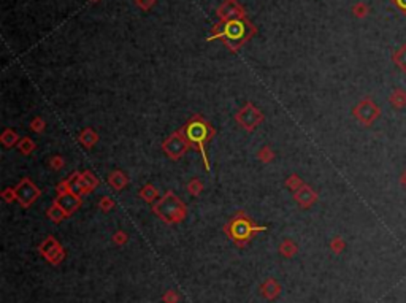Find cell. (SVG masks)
<instances>
[{
    "label": "cell",
    "instance_id": "1",
    "mask_svg": "<svg viewBox=\"0 0 406 303\" xmlns=\"http://www.w3.org/2000/svg\"><path fill=\"white\" fill-rule=\"evenodd\" d=\"M153 213L165 224H178L186 219L187 208L173 191L165 192L159 200L153 203Z\"/></svg>",
    "mask_w": 406,
    "mask_h": 303
},
{
    "label": "cell",
    "instance_id": "2",
    "mask_svg": "<svg viewBox=\"0 0 406 303\" xmlns=\"http://www.w3.org/2000/svg\"><path fill=\"white\" fill-rule=\"evenodd\" d=\"M183 129H184L186 137L189 138V141H191V145H195L199 148L200 154L203 157V162H205L206 170H209V161L206 157L205 145L214 137L216 130L211 127V124H209L208 121H205L200 116H194Z\"/></svg>",
    "mask_w": 406,
    "mask_h": 303
},
{
    "label": "cell",
    "instance_id": "3",
    "mask_svg": "<svg viewBox=\"0 0 406 303\" xmlns=\"http://www.w3.org/2000/svg\"><path fill=\"white\" fill-rule=\"evenodd\" d=\"M262 230H265V227L254 225V222L246 215H237L225 225V233H227L232 240H235L238 245L244 243L255 232H262Z\"/></svg>",
    "mask_w": 406,
    "mask_h": 303
},
{
    "label": "cell",
    "instance_id": "4",
    "mask_svg": "<svg viewBox=\"0 0 406 303\" xmlns=\"http://www.w3.org/2000/svg\"><path fill=\"white\" fill-rule=\"evenodd\" d=\"M381 108L371 97H364L354 108H352V115L359 121L364 127L373 126L376 121L381 118Z\"/></svg>",
    "mask_w": 406,
    "mask_h": 303
},
{
    "label": "cell",
    "instance_id": "5",
    "mask_svg": "<svg viewBox=\"0 0 406 303\" xmlns=\"http://www.w3.org/2000/svg\"><path fill=\"white\" fill-rule=\"evenodd\" d=\"M189 148H191V141L186 137L184 129L173 132L170 137L162 143V151L165 153V156L171 159V161L181 159L187 153Z\"/></svg>",
    "mask_w": 406,
    "mask_h": 303
},
{
    "label": "cell",
    "instance_id": "6",
    "mask_svg": "<svg viewBox=\"0 0 406 303\" xmlns=\"http://www.w3.org/2000/svg\"><path fill=\"white\" fill-rule=\"evenodd\" d=\"M237 123L242 126L244 130L252 132L255 127H259L264 123V113H262L254 103L247 102L244 107L237 113Z\"/></svg>",
    "mask_w": 406,
    "mask_h": 303
},
{
    "label": "cell",
    "instance_id": "7",
    "mask_svg": "<svg viewBox=\"0 0 406 303\" xmlns=\"http://www.w3.org/2000/svg\"><path fill=\"white\" fill-rule=\"evenodd\" d=\"M14 192H16V200L21 203L22 208H31L32 203L41 195V191L32 183L31 178H22L18 186L14 187Z\"/></svg>",
    "mask_w": 406,
    "mask_h": 303
},
{
    "label": "cell",
    "instance_id": "8",
    "mask_svg": "<svg viewBox=\"0 0 406 303\" xmlns=\"http://www.w3.org/2000/svg\"><path fill=\"white\" fill-rule=\"evenodd\" d=\"M41 256L46 259L48 262H51L52 265H57L64 260L65 257V251L64 248L59 245V241L54 237H48L43 243L39 246Z\"/></svg>",
    "mask_w": 406,
    "mask_h": 303
},
{
    "label": "cell",
    "instance_id": "9",
    "mask_svg": "<svg viewBox=\"0 0 406 303\" xmlns=\"http://www.w3.org/2000/svg\"><path fill=\"white\" fill-rule=\"evenodd\" d=\"M54 203H57L67 215L72 216L73 213H77V210L81 207V197L73 194L72 191H67L62 194H57V199Z\"/></svg>",
    "mask_w": 406,
    "mask_h": 303
},
{
    "label": "cell",
    "instance_id": "10",
    "mask_svg": "<svg viewBox=\"0 0 406 303\" xmlns=\"http://www.w3.org/2000/svg\"><path fill=\"white\" fill-rule=\"evenodd\" d=\"M294 199L298 203L300 208H311L314 203L319 200V195L311 186L303 184L298 191L294 192Z\"/></svg>",
    "mask_w": 406,
    "mask_h": 303
},
{
    "label": "cell",
    "instance_id": "11",
    "mask_svg": "<svg viewBox=\"0 0 406 303\" xmlns=\"http://www.w3.org/2000/svg\"><path fill=\"white\" fill-rule=\"evenodd\" d=\"M224 35L227 37V42L234 43L232 48H237V44L243 42L244 37V24L242 21H230L227 26H225Z\"/></svg>",
    "mask_w": 406,
    "mask_h": 303
},
{
    "label": "cell",
    "instance_id": "12",
    "mask_svg": "<svg viewBox=\"0 0 406 303\" xmlns=\"http://www.w3.org/2000/svg\"><path fill=\"white\" fill-rule=\"evenodd\" d=\"M260 291H262V295H264L265 299H268V300H275V299L278 297V295H280V292H281V286L276 283V279L268 278L267 281L262 283Z\"/></svg>",
    "mask_w": 406,
    "mask_h": 303
},
{
    "label": "cell",
    "instance_id": "13",
    "mask_svg": "<svg viewBox=\"0 0 406 303\" xmlns=\"http://www.w3.org/2000/svg\"><path fill=\"white\" fill-rule=\"evenodd\" d=\"M389 103H390V107L397 111L405 110L406 108V90L402 87L394 89L389 95Z\"/></svg>",
    "mask_w": 406,
    "mask_h": 303
},
{
    "label": "cell",
    "instance_id": "14",
    "mask_svg": "<svg viewBox=\"0 0 406 303\" xmlns=\"http://www.w3.org/2000/svg\"><path fill=\"white\" fill-rule=\"evenodd\" d=\"M78 141L86 149H91L97 145V141H99V135H97V132L94 130V129L86 127V129H82L81 133L78 135Z\"/></svg>",
    "mask_w": 406,
    "mask_h": 303
},
{
    "label": "cell",
    "instance_id": "15",
    "mask_svg": "<svg viewBox=\"0 0 406 303\" xmlns=\"http://www.w3.org/2000/svg\"><path fill=\"white\" fill-rule=\"evenodd\" d=\"M108 184L113 189H116V191H122V189L127 184H129V178H127V175H125L124 172L115 170V172H111L110 175H108Z\"/></svg>",
    "mask_w": 406,
    "mask_h": 303
},
{
    "label": "cell",
    "instance_id": "16",
    "mask_svg": "<svg viewBox=\"0 0 406 303\" xmlns=\"http://www.w3.org/2000/svg\"><path fill=\"white\" fill-rule=\"evenodd\" d=\"M138 197H141L143 200L148 202V203H156L157 200L161 199L159 197V191H157V187L153 186V184H145L138 192Z\"/></svg>",
    "mask_w": 406,
    "mask_h": 303
},
{
    "label": "cell",
    "instance_id": "17",
    "mask_svg": "<svg viewBox=\"0 0 406 303\" xmlns=\"http://www.w3.org/2000/svg\"><path fill=\"white\" fill-rule=\"evenodd\" d=\"M392 62L395 64L398 70H402L406 75V43L402 44L392 54Z\"/></svg>",
    "mask_w": 406,
    "mask_h": 303
},
{
    "label": "cell",
    "instance_id": "18",
    "mask_svg": "<svg viewBox=\"0 0 406 303\" xmlns=\"http://www.w3.org/2000/svg\"><path fill=\"white\" fill-rule=\"evenodd\" d=\"M19 135L13 130V129H5L2 132V137H0V141H2V145L5 148H13L14 145H18L19 143Z\"/></svg>",
    "mask_w": 406,
    "mask_h": 303
},
{
    "label": "cell",
    "instance_id": "19",
    "mask_svg": "<svg viewBox=\"0 0 406 303\" xmlns=\"http://www.w3.org/2000/svg\"><path fill=\"white\" fill-rule=\"evenodd\" d=\"M46 215L52 222H61V221H64L65 217H69V215H67L65 211L57 205V203H54V205L46 211Z\"/></svg>",
    "mask_w": 406,
    "mask_h": 303
},
{
    "label": "cell",
    "instance_id": "20",
    "mask_svg": "<svg viewBox=\"0 0 406 303\" xmlns=\"http://www.w3.org/2000/svg\"><path fill=\"white\" fill-rule=\"evenodd\" d=\"M297 251H298V246H297L292 240H284L283 243L280 245V253H281L284 257H292V256H295Z\"/></svg>",
    "mask_w": 406,
    "mask_h": 303
},
{
    "label": "cell",
    "instance_id": "21",
    "mask_svg": "<svg viewBox=\"0 0 406 303\" xmlns=\"http://www.w3.org/2000/svg\"><path fill=\"white\" fill-rule=\"evenodd\" d=\"M18 149L21 151L22 154H32V151L35 149V143L32 138H29V137H24V138H21L19 143H18Z\"/></svg>",
    "mask_w": 406,
    "mask_h": 303
},
{
    "label": "cell",
    "instance_id": "22",
    "mask_svg": "<svg viewBox=\"0 0 406 303\" xmlns=\"http://www.w3.org/2000/svg\"><path fill=\"white\" fill-rule=\"evenodd\" d=\"M257 159L262 162V164H270V162H273L275 161V153H273V149L270 148V146H264V148H260L259 149V153H257Z\"/></svg>",
    "mask_w": 406,
    "mask_h": 303
},
{
    "label": "cell",
    "instance_id": "23",
    "mask_svg": "<svg viewBox=\"0 0 406 303\" xmlns=\"http://www.w3.org/2000/svg\"><path fill=\"white\" fill-rule=\"evenodd\" d=\"M305 183H303V179L300 178L298 175H290L287 179H285V187L290 189V191H298L300 187H302Z\"/></svg>",
    "mask_w": 406,
    "mask_h": 303
},
{
    "label": "cell",
    "instance_id": "24",
    "mask_svg": "<svg viewBox=\"0 0 406 303\" xmlns=\"http://www.w3.org/2000/svg\"><path fill=\"white\" fill-rule=\"evenodd\" d=\"M202 191H203V183H202V181H200L199 178L192 179L191 183L187 184V192H189L191 195H194V197L200 195V194H202Z\"/></svg>",
    "mask_w": 406,
    "mask_h": 303
},
{
    "label": "cell",
    "instance_id": "25",
    "mask_svg": "<svg viewBox=\"0 0 406 303\" xmlns=\"http://www.w3.org/2000/svg\"><path fill=\"white\" fill-rule=\"evenodd\" d=\"M344 248H346V243H344V240L341 237H335L332 241H330V249H332L335 254L343 253Z\"/></svg>",
    "mask_w": 406,
    "mask_h": 303
},
{
    "label": "cell",
    "instance_id": "26",
    "mask_svg": "<svg viewBox=\"0 0 406 303\" xmlns=\"http://www.w3.org/2000/svg\"><path fill=\"white\" fill-rule=\"evenodd\" d=\"M99 208L102 211H105V213H108V211H111L113 208H115V202H113L111 197L105 195V197H102V199L99 200Z\"/></svg>",
    "mask_w": 406,
    "mask_h": 303
},
{
    "label": "cell",
    "instance_id": "27",
    "mask_svg": "<svg viewBox=\"0 0 406 303\" xmlns=\"http://www.w3.org/2000/svg\"><path fill=\"white\" fill-rule=\"evenodd\" d=\"M31 129L35 133H41L44 132V129H46V123H44L43 118H34L31 123Z\"/></svg>",
    "mask_w": 406,
    "mask_h": 303
},
{
    "label": "cell",
    "instance_id": "28",
    "mask_svg": "<svg viewBox=\"0 0 406 303\" xmlns=\"http://www.w3.org/2000/svg\"><path fill=\"white\" fill-rule=\"evenodd\" d=\"M352 13H354L357 18H365L366 14H368V6H366V3H362V2L356 3L354 6H352Z\"/></svg>",
    "mask_w": 406,
    "mask_h": 303
},
{
    "label": "cell",
    "instance_id": "29",
    "mask_svg": "<svg viewBox=\"0 0 406 303\" xmlns=\"http://www.w3.org/2000/svg\"><path fill=\"white\" fill-rule=\"evenodd\" d=\"M64 164H65V161H64L62 156H52L49 159V167L52 170H61L64 167Z\"/></svg>",
    "mask_w": 406,
    "mask_h": 303
},
{
    "label": "cell",
    "instance_id": "30",
    "mask_svg": "<svg viewBox=\"0 0 406 303\" xmlns=\"http://www.w3.org/2000/svg\"><path fill=\"white\" fill-rule=\"evenodd\" d=\"M2 199H3L6 203H13L14 200H16V192H14V189H13V187H6V189H3Z\"/></svg>",
    "mask_w": 406,
    "mask_h": 303
},
{
    "label": "cell",
    "instance_id": "31",
    "mask_svg": "<svg viewBox=\"0 0 406 303\" xmlns=\"http://www.w3.org/2000/svg\"><path fill=\"white\" fill-rule=\"evenodd\" d=\"M127 240H129V235H127L124 230H118L115 235H113V241H115L116 245H124V243H127Z\"/></svg>",
    "mask_w": 406,
    "mask_h": 303
},
{
    "label": "cell",
    "instance_id": "32",
    "mask_svg": "<svg viewBox=\"0 0 406 303\" xmlns=\"http://www.w3.org/2000/svg\"><path fill=\"white\" fill-rule=\"evenodd\" d=\"M163 302L165 303H176L178 302V295L173 292V291H168L167 294L163 295Z\"/></svg>",
    "mask_w": 406,
    "mask_h": 303
},
{
    "label": "cell",
    "instance_id": "33",
    "mask_svg": "<svg viewBox=\"0 0 406 303\" xmlns=\"http://www.w3.org/2000/svg\"><path fill=\"white\" fill-rule=\"evenodd\" d=\"M392 2H394V5L397 6L398 10L403 11L406 14V0H392Z\"/></svg>",
    "mask_w": 406,
    "mask_h": 303
},
{
    "label": "cell",
    "instance_id": "34",
    "mask_svg": "<svg viewBox=\"0 0 406 303\" xmlns=\"http://www.w3.org/2000/svg\"><path fill=\"white\" fill-rule=\"evenodd\" d=\"M154 3V0H138V5L140 6H143V8H149V6H151Z\"/></svg>",
    "mask_w": 406,
    "mask_h": 303
},
{
    "label": "cell",
    "instance_id": "35",
    "mask_svg": "<svg viewBox=\"0 0 406 303\" xmlns=\"http://www.w3.org/2000/svg\"><path fill=\"white\" fill-rule=\"evenodd\" d=\"M400 184L406 189V170H405V172L402 173V175H400Z\"/></svg>",
    "mask_w": 406,
    "mask_h": 303
}]
</instances>
